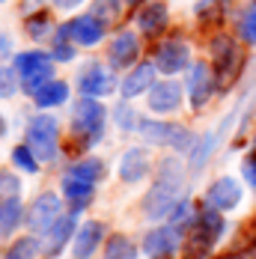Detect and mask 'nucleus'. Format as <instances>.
<instances>
[{"mask_svg": "<svg viewBox=\"0 0 256 259\" xmlns=\"http://www.w3.org/2000/svg\"><path fill=\"white\" fill-rule=\"evenodd\" d=\"M116 113H119V125H122V128H134V125H137V116H134V110L119 107Z\"/></svg>", "mask_w": 256, "mask_h": 259, "instance_id": "obj_35", "label": "nucleus"}, {"mask_svg": "<svg viewBox=\"0 0 256 259\" xmlns=\"http://www.w3.org/2000/svg\"><path fill=\"white\" fill-rule=\"evenodd\" d=\"M188 214H191V206H188V203H179V206H176V211H173V224H182Z\"/></svg>", "mask_w": 256, "mask_h": 259, "instance_id": "obj_37", "label": "nucleus"}, {"mask_svg": "<svg viewBox=\"0 0 256 259\" xmlns=\"http://www.w3.org/2000/svg\"><path fill=\"white\" fill-rule=\"evenodd\" d=\"M179 194H182V173L176 167V161H167L161 167V176L152 185V191L146 194V203H143L146 214L149 218H164L170 208L176 206Z\"/></svg>", "mask_w": 256, "mask_h": 259, "instance_id": "obj_1", "label": "nucleus"}, {"mask_svg": "<svg viewBox=\"0 0 256 259\" xmlns=\"http://www.w3.org/2000/svg\"><path fill=\"white\" fill-rule=\"evenodd\" d=\"M102 233H104V227L99 224V221H87L75 235V256L77 259L93 256V250H96L99 241H102Z\"/></svg>", "mask_w": 256, "mask_h": 259, "instance_id": "obj_17", "label": "nucleus"}, {"mask_svg": "<svg viewBox=\"0 0 256 259\" xmlns=\"http://www.w3.org/2000/svg\"><path fill=\"white\" fill-rule=\"evenodd\" d=\"M179 102H182V90H179V83H173V80L155 83L152 93H149V107L155 113H170V110L179 107Z\"/></svg>", "mask_w": 256, "mask_h": 259, "instance_id": "obj_13", "label": "nucleus"}, {"mask_svg": "<svg viewBox=\"0 0 256 259\" xmlns=\"http://www.w3.org/2000/svg\"><path fill=\"white\" fill-rule=\"evenodd\" d=\"M149 173V155L146 149H128L119 161V176L122 182H140Z\"/></svg>", "mask_w": 256, "mask_h": 259, "instance_id": "obj_15", "label": "nucleus"}, {"mask_svg": "<svg viewBox=\"0 0 256 259\" xmlns=\"http://www.w3.org/2000/svg\"><path fill=\"white\" fill-rule=\"evenodd\" d=\"M0 134H3V119H0Z\"/></svg>", "mask_w": 256, "mask_h": 259, "instance_id": "obj_41", "label": "nucleus"}, {"mask_svg": "<svg viewBox=\"0 0 256 259\" xmlns=\"http://www.w3.org/2000/svg\"><path fill=\"white\" fill-rule=\"evenodd\" d=\"M173 247H176V235L173 230H152V233L146 235V241H143V250L155 259H164L173 253Z\"/></svg>", "mask_w": 256, "mask_h": 259, "instance_id": "obj_18", "label": "nucleus"}, {"mask_svg": "<svg viewBox=\"0 0 256 259\" xmlns=\"http://www.w3.org/2000/svg\"><path fill=\"white\" fill-rule=\"evenodd\" d=\"M54 57H57V60H72V48H69V45L60 39V42L54 45Z\"/></svg>", "mask_w": 256, "mask_h": 259, "instance_id": "obj_36", "label": "nucleus"}, {"mask_svg": "<svg viewBox=\"0 0 256 259\" xmlns=\"http://www.w3.org/2000/svg\"><path fill=\"white\" fill-rule=\"evenodd\" d=\"M45 27H48V21H45V18H42V15H39V21H36V24H33V21H30V24H27V30H30V33H33V36H42V30H45Z\"/></svg>", "mask_w": 256, "mask_h": 259, "instance_id": "obj_38", "label": "nucleus"}, {"mask_svg": "<svg viewBox=\"0 0 256 259\" xmlns=\"http://www.w3.org/2000/svg\"><path fill=\"white\" fill-rule=\"evenodd\" d=\"M152 80H155V66L152 63H143V66H137V69H131L128 78L122 80V93H125V99H134V96L152 90L155 87Z\"/></svg>", "mask_w": 256, "mask_h": 259, "instance_id": "obj_16", "label": "nucleus"}, {"mask_svg": "<svg viewBox=\"0 0 256 259\" xmlns=\"http://www.w3.org/2000/svg\"><path fill=\"white\" fill-rule=\"evenodd\" d=\"M211 57H215V63H218V69H221V83L227 87L235 80L238 75V69H241V54L235 48V42L227 39V36H218L215 42H211Z\"/></svg>", "mask_w": 256, "mask_h": 259, "instance_id": "obj_7", "label": "nucleus"}, {"mask_svg": "<svg viewBox=\"0 0 256 259\" xmlns=\"http://www.w3.org/2000/svg\"><path fill=\"white\" fill-rule=\"evenodd\" d=\"M140 131L146 140L152 143H167L176 149H191L194 146V134L182 125H170V122H140Z\"/></svg>", "mask_w": 256, "mask_h": 259, "instance_id": "obj_6", "label": "nucleus"}, {"mask_svg": "<svg viewBox=\"0 0 256 259\" xmlns=\"http://www.w3.org/2000/svg\"><path fill=\"white\" fill-rule=\"evenodd\" d=\"M54 3H57V6H63V9H72V6L80 3V0H54Z\"/></svg>", "mask_w": 256, "mask_h": 259, "instance_id": "obj_40", "label": "nucleus"}, {"mask_svg": "<svg viewBox=\"0 0 256 259\" xmlns=\"http://www.w3.org/2000/svg\"><path fill=\"white\" fill-rule=\"evenodd\" d=\"M72 176H77V179H87V182H96L104 176V164L99 161V158H83V161H77V164H72V170H69Z\"/></svg>", "mask_w": 256, "mask_h": 259, "instance_id": "obj_24", "label": "nucleus"}, {"mask_svg": "<svg viewBox=\"0 0 256 259\" xmlns=\"http://www.w3.org/2000/svg\"><path fill=\"white\" fill-rule=\"evenodd\" d=\"M63 194H66L75 206H83V203H90V197H93V182L77 179L72 173H66V176H63Z\"/></svg>", "mask_w": 256, "mask_h": 259, "instance_id": "obj_22", "label": "nucleus"}, {"mask_svg": "<svg viewBox=\"0 0 256 259\" xmlns=\"http://www.w3.org/2000/svg\"><path fill=\"white\" fill-rule=\"evenodd\" d=\"M12 93H15V72L0 69V99H9Z\"/></svg>", "mask_w": 256, "mask_h": 259, "instance_id": "obj_32", "label": "nucleus"}, {"mask_svg": "<svg viewBox=\"0 0 256 259\" xmlns=\"http://www.w3.org/2000/svg\"><path fill=\"white\" fill-rule=\"evenodd\" d=\"M241 36L250 45H256V9H247L244 12V18H241Z\"/></svg>", "mask_w": 256, "mask_h": 259, "instance_id": "obj_31", "label": "nucleus"}, {"mask_svg": "<svg viewBox=\"0 0 256 259\" xmlns=\"http://www.w3.org/2000/svg\"><path fill=\"white\" fill-rule=\"evenodd\" d=\"M211 90H215L211 69H208L205 63L191 66V72H188V93H191V104H194V110H200V107L211 99Z\"/></svg>", "mask_w": 256, "mask_h": 259, "instance_id": "obj_10", "label": "nucleus"}, {"mask_svg": "<svg viewBox=\"0 0 256 259\" xmlns=\"http://www.w3.org/2000/svg\"><path fill=\"white\" fill-rule=\"evenodd\" d=\"M96 18H99V21L104 18V24L116 21V18H119V3H116V0H99V3H96Z\"/></svg>", "mask_w": 256, "mask_h": 259, "instance_id": "obj_30", "label": "nucleus"}, {"mask_svg": "<svg viewBox=\"0 0 256 259\" xmlns=\"http://www.w3.org/2000/svg\"><path fill=\"white\" fill-rule=\"evenodd\" d=\"M134 256H137V250L125 235H113L104 247V259H134Z\"/></svg>", "mask_w": 256, "mask_h": 259, "instance_id": "obj_27", "label": "nucleus"}, {"mask_svg": "<svg viewBox=\"0 0 256 259\" xmlns=\"http://www.w3.org/2000/svg\"><path fill=\"white\" fill-rule=\"evenodd\" d=\"M77 87H80L83 96L96 99V96H107V93H113L116 80H113V75H110L104 66H87V69L77 75Z\"/></svg>", "mask_w": 256, "mask_h": 259, "instance_id": "obj_8", "label": "nucleus"}, {"mask_svg": "<svg viewBox=\"0 0 256 259\" xmlns=\"http://www.w3.org/2000/svg\"><path fill=\"white\" fill-rule=\"evenodd\" d=\"M197 230L208 238V241H218L221 238V233H224V218L211 208V211H203L200 214V221H197Z\"/></svg>", "mask_w": 256, "mask_h": 259, "instance_id": "obj_26", "label": "nucleus"}, {"mask_svg": "<svg viewBox=\"0 0 256 259\" xmlns=\"http://www.w3.org/2000/svg\"><path fill=\"white\" fill-rule=\"evenodd\" d=\"M60 218H63V203H60L57 194H42V197H36V203L30 208V218H27L30 233H48Z\"/></svg>", "mask_w": 256, "mask_h": 259, "instance_id": "obj_5", "label": "nucleus"}, {"mask_svg": "<svg viewBox=\"0 0 256 259\" xmlns=\"http://www.w3.org/2000/svg\"><path fill=\"white\" fill-rule=\"evenodd\" d=\"M9 48H12L9 36H0V57H3V54H9Z\"/></svg>", "mask_w": 256, "mask_h": 259, "instance_id": "obj_39", "label": "nucleus"}, {"mask_svg": "<svg viewBox=\"0 0 256 259\" xmlns=\"http://www.w3.org/2000/svg\"><path fill=\"white\" fill-rule=\"evenodd\" d=\"M18 224H21V203L15 197L12 200H3L0 203V235H9Z\"/></svg>", "mask_w": 256, "mask_h": 259, "instance_id": "obj_23", "label": "nucleus"}, {"mask_svg": "<svg viewBox=\"0 0 256 259\" xmlns=\"http://www.w3.org/2000/svg\"><path fill=\"white\" fill-rule=\"evenodd\" d=\"M188 45L182 42V39H170V42H164L158 54H155V69H161V72H167V75H176L182 72L185 66H188Z\"/></svg>", "mask_w": 256, "mask_h": 259, "instance_id": "obj_9", "label": "nucleus"}, {"mask_svg": "<svg viewBox=\"0 0 256 259\" xmlns=\"http://www.w3.org/2000/svg\"><path fill=\"white\" fill-rule=\"evenodd\" d=\"M230 259H241V256H230Z\"/></svg>", "mask_w": 256, "mask_h": 259, "instance_id": "obj_42", "label": "nucleus"}, {"mask_svg": "<svg viewBox=\"0 0 256 259\" xmlns=\"http://www.w3.org/2000/svg\"><path fill=\"white\" fill-rule=\"evenodd\" d=\"M57 131H60V125L48 113H39V116L30 119V125H27V143H30L33 155L39 158V161H51L54 158V152H57Z\"/></svg>", "mask_w": 256, "mask_h": 259, "instance_id": "obj_2", "label": "nucleus"}, {"mask_svg": "<svg viewBox=\"0 0 256 259\" xmlns=\"http://www.w3.org/2000/svg\"><path fill=\"white\" fill-rule=\"evenodd\" d=\"M227 6H230V0H200L197 15H200V21H205V24H218L227 15Z\"/></svg>", "mask_w": 256, "mask_h": 259, "instance_id": "obj_25", "label": "nucleus"}, {"mask_svg": "<svg viewBox=\"0 0 256 259\" xmlns=\"http://www.w3.org/2000/svg\"><path fill=\"white\" fill-rule=\"evenodd\" d=\"M137 54H140L137 36H134V33H119V36L110 42L107 57H110V63H113L116 69H125V66H131V63L137 60Z\"/></svg>", "mask_w": 256, "mask_h": 259, "instance_id": "obj_12", "label": "nucleus"}, {"mask_svg": "<svg viewBox=\"0 0 256 259\" xmlns=\"http://www.w3.org/2000/svg\"><path fill=\"white\" fill-rule=\"evenodd\" d=\"M72 233H75V221L63 214L51 230H48V238H45V253H48V256L60 253V250H63V244L69 241V235H72Z\"/></svg>", "mask_w": 256, "mask_h": 259, "instance_id": "obj_19", "label": "nucleus"}, {"mask_svg": "<svg viewBox=\"0 0 256 259\" xmlns=\"http://www.w3.org/2000/svg\"><path fill=\"white\" fill-rule=\"evenodd\" d=\"M36 253H39V244H36V238H18V241L9 247L6 259H36Z\"/></svg>", "mask_w": 256, "mask_h": 259, "instance_id": "obj_28", "label": "nucleus"}, {"mask_svg": "<svg viewBox=\"0 0 256 259\" xmlns=\"http://www.w3.org/2000/svg\"><path fill=\"white\" fill-rule=\"evenodd\" d=\"M12 161H15V164H18L21 170H27V173H33V170L39 167V164H36L39 158L33 155V149H30V146H18V149L12 152Z\"/></svg>", "mask_w": 256, "mask_h": 259, "instance_id": "obj_29", "label": "nucleus"}, {"mask_svg": "<svg viewBox=\"0 0 256 259\" xmlns=\"http://www.w3.org/2000/svg\"><path fill=\"white\" fill-rule=\"evenodd\" d=\"M33 99L39 107H57V104H63L69 99V87L63 83V80H48L45 87H39L36 93H33Z\"/></svg>", "mask_w": 256, "mask_h": 259, "instance_id": "obj_21", "label": "nucleus"}, {"mask_svg": "<svg viewBox=\"0 0 256 259\" xmlns=\"http://www.w3.org/2000/svg\"><path fill=\"white\" fill-rule=\"evenodd\" d=\"M60 33L72 36V42H77V45H96V42H102V36H104V24L96 15H80L72 24L63 27Z\"/></svg>", "mask_w": 256, "mask_h": 259, "instance_id": "obj_11", "label": "nucleus"}, {"mask_svg": "<svg viewBox=\"0 0 256 259\" xmlns=\"http://www.w3.org/2000/svg\"><path fill=\"white\" fill-rule=\"evenodd\" d=\"M15 66H18V72H21V80H24V90L27 93H36L39 87H45L48 80H51V57L42 51H27V54H18V60H15Z\"/></svg>", "mask_w": 256, "mask_h": 259, "instance_id": "obj_3", "label": "nucleus"}, {"mask_svg": "<svg viewBox=\"0 0 256 259\" xmlns=\"http://www.w3.org/2000/svg\"><path fill=\"white\" fill-rule=\"evenodd\" d=\"M241 170H244V179H247V185H253V188H256V149L247 155V161H244V167H241Z\"/></svg>", "mask_w": 256, "mask_h": 259, "instance_id": "obj_34", "label": "nucleus"}, {"mask_svg": "<svg viewBox=\"0 0 256 259\" xmlns=\"http://www.w3.org/2000/svg\"><path fill=\"white\" fill-rule=\"evenodd\" d=\"M18 194V179L15 176H9V173H0V197H15Z\"/></svg>", "mask_w": 256, "mask_h": 259, "instance_id": "obj_33", "label": "nucleus"}, {"mask_svg": "<svg viewBox=\"0 0 256 259\" xmlns=\"http://www.w3.org/2000/svg\"><path fill=\"white\" fill-rule=\"evenodd\" d=\"M241 200V185L235 179H218L211 188H208V203L215 208H235Z\"/></svg>", "mask_w": 256, "mask_h": 259, "instance_id": "obj_14", "label": "nucleus"}, {"mask_svg": "<svg viewBox=\"0 0 256 259\" xmlns=\"http://www.w3.org/2000/svg\"><path fill=\"white\" fill-rule=\"evenodd\" d=\"M137 24H140V30H143L146 36H158V33L167 27V6H164V3H152V6H146V9L140 12Z\"/></svg>", "mask_w": 256, "mask_h": 259, "instance_id": "obj_20", "label": "nucleus"}, {"mask_svg": "<svg viewBox=\"0 0 256 259\" xmlns=\"http://www.w3.org/2000/svg\"><path fill=\"white\" fill-rule=\"evenodd\" d=\"M102 128H104V107L96 99H90V96L80 99L75 104V131L90 137V143H96Z\"/></svg>", "mask_w": 256, "mask_h": 259, "instance_id": "obj_4", "label": "nucleus"}]
</instances>
